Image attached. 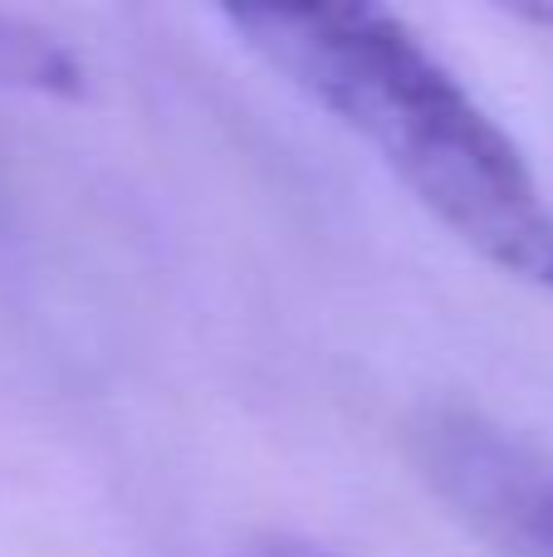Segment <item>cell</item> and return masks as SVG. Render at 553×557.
Here are the masks:
<instances>
[{"instance_id": "6da1fadb", "label": "cell", "mask_w": 553, "mask_h": 557, "mask_svg": "<svg viewBox=\"0 0 553 557\" xmlns=\"http://www.w3.org/2000/svg\"><path fill=\"white\" fill-rule=\"evenodd\" d=\"M221 20L441 231L490 270L553 294V201L534 166L407 20L378 5H231Z\"/></svg>"}, {"instance_id": "7a4b0ae2", "label": "cell", "mask_w": 553, "mask_h": 557, "mask_svg": "<svg viewBox=\"0 0 553 557\" xmlns=\"http://www.w3.org/2000/svg\"><path fill=\"white\" fill-rule=\"evenodd\" d=\"M417 470L490 557H553V455L539 445L441 411L417 431Z\"/></svg>"}, {"instance_id": "3957f363", "label": "cell", "mask_w": 553, "mask_h": 557, "mask_svg": "<svg viewBox=\"0 0 553 557\" xmlns=\"http://www.w3.org/2000/svg\"><path fill=\"white\" fill-rule=\"evenodd\" d=\"M0 84H29L39 94H74L78 64L49 35L0 15Z\"/></svg>"}, {"instance_id": "277c9868", "label": "cell", "mask_w": 553, "mask_h": 557, "mask_svg": "<svg viewBox=\"0 0 553 557\" xmlns=\"http://www.w3.org/2000/svg\"><path fill=\"white\" fill-rule=\"evenodd\" d=\"M265 557H339V553H329V548H314V543H274Z\"/></svg>"}]
</instances>
